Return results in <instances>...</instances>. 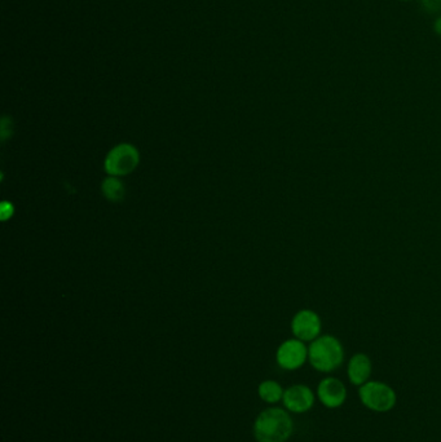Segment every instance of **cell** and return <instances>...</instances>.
Returning a JSON list of instances; mask_svg holds the SVG:
<instances>
[{
  "label": "cell",
  "mask_w": 441,
  "mask_h": 442,
  "mask_svg": "<svg viewBox=\"0 0 441 442\" xmlns=\"http://www.w3.org/2000/svg\"><path fill=\"white\" fill-rule=\"evenodd\" d=\"M12 211H14V206L11 203L4 202L3 206H1V217H3V220H7L9 216H12Z\"/></svg>",
  "instance_id": "obj_13"
},
{
  "label": "cell",
  "mask_w": 441,
  "mask_h": 442,
  "mask_svg": "<svg viewBox=\"0 0 441 442\" xmlns=\"http://www.w3.org/2000/svg\"><path fill=\"white\" fill-rule=\"evenodd\" d=\"M432 30H434L435 34L441 38V14H439L434 20L432 24Z\"/></svg>",
  "instance_id": "obj_14"
},
{
  "label": "cell",
  "mask_w": 441,
  "mask_h": 442,
  "mask_svg": "<svg viewBox=\"0 0 441 442\" xmlns=\"http://www.w3.org/2000/svg\"><path fill=\"white\" fill-rule=\"evenodd\" d=\"M316 396L325 408H339L345 405L348 392L342 380L335 376H326L318 383Z\"/></svg>",
  "instance_id": "obj_8"
},
{
  "label": "cell",
  "mask_w": 441,
  "mask_h": 442,
  "mask_svg": "<svg viewBox=\"0 0 441 442\" xmlns=\"http://www.w3.org/2000/svg\"><path fill=\"white\" fill-rule=\"evenodd\" d=\"M103 193L108 200L118 202V200L123 198L124 185L118 178L111 176V178L103 180Z\"/></svg>",
  "instance_id": "obj_11"
},
{
  "label": "cell",
  "mask_w": 441,
  "mask_h": 442,
  "mask_svg": "<svg viewBox=\"0 0 441 442\" xmlns=\"http://www.w3.org/2000/svg\"><path fill=\"white\" fill-rule=\"evenodd\" d=\"M359 399L361 404L372 413H388L397 404V394L385 381L369 380L359 387Z\"/></svg>",
  "instance_id": "obj_3"
},
{
  "label": "cell",
  "mask_w": 441,
  "mask_h": 442,
  "mask_svg": "<svg viewBox=\"0 0 441 442\" xmlns=\"http://www.w3.org/2000/svg\"><path fill=\"white\" fill-rule=\"evenodd\" d=\"M372 371V359L365 353H355L348 361L347 376L355 387H361L366 381H369Z\"/></svg>",
  "instance_id": "obj_9"
},
{
  "label": "cell",
  "mask_w": 441,
  "mask_h": 442,
  "mask_svg": "<svg viewBox=\"0 0 441 442\" xmlns=\"http://www.w3.org/2000/svg\"><path fill=\"white\" fill-rule=\"evenodd\" d=\"M253 432L258 442H288L294 433V421L286 408H265L256 416Z\"/></svg>",
  "instance_id": "obj_1"
},
{
  "label": "cell",
  "mask_w": 441,
  "mask_h": 442,
  "mask_svg": "<svg viewBox=\"0 0 441 442\" xmlns=\"http://www.w3.org/2000/svg\"><path fill=\"white\" fill-rule=\"evenodd\" d=\"M323 332V321L318 313L310 309L298 312L291 321V332L295 338L304 343H310L318 339Z\"/></svg>",
  "instance_id": "obj_6"
},
{
  "label": "cell",
  "mask_w": 441,
  "mask_h": 442,
  "mask_svg": "<svg viewBox=\"0 0 441 442\" xmlns=\"http://www.w3.org/2000/svg\"><path fill=\"white\" fill-rule=\"evenodd\" d=\"M399 1H402V3H409V1H414V0H399Z\"/></svg>",
  "instance_id": "obj_15"
},
{
  "label": "cell",
  "mask_w": 441,
  "mask_h": 442,
  "mask_svg": "<svg viewBox=\"0 0 441 442\" xmlns=\"http://www.w3.org/2000/svg\"><path fill=\"white\" fill-rule=\"evenodd\" d=\"M316 394L305 384H294L285 389L283 404L285 408L293 414L308 413L315 406Z\"/></svg>",
  "instance_id": "obj_7"
},
{
  "label": "cell",
  "mask_w": 441,
  "mask_h": 442,
  "mask_svg": "<svg viewBox=\"0 0 441 442\" xmlns=\"http://www.w3.org/2000/svg\"><path fill=\"white\" fill-rule=\"evenodd\" d=\"M308 362L316 371L334 373L345 362V348L333 335H320L308 346Z\"/></svg>",
  "instance_id": "obj_2"
},
{
  "label": "cell",
  "mask_w": 441,
  "mask_h": 442,
  "mask_svg": "<svg viewBox=\"0 0 441 442\" xmlns=\"http://www.w3.org/2000/svg\"><path fill=\"white\" fill-rule=\"evenodd\" d=\"M138 149L131 144H119L108 153L105 158V171L111 176L119 178L131 173L138 165Z\"/></svg>",
  "instance_id": "obj_4"
},
{
  "label": "cell",
  "mask_w": 441,
  "mask_h": 442,
  "mask_svg": "<svg viewBox=\"0 0 441 442\" xmlns=\"http://www.w3.org/2000/svg\"><path fill=\"white\" fill-rule=\"evenodd\" d=\"M422 9L427 14H435L441 12V0H420Z\"/></svg>",
  "instance_id": "obj_12"
},
{
  "label": "cell",
  "mask_w": 441,
  "mask_h": 442,
  "mask_svg": "<svg viewBox=\"0 0 441 442\" xmlns=\"http://www.w3.org/2000/svg\"><path fill=\"white\" fill-rule=\"evenodd\" d=\"M308 361V346L299 339H288L277 348L276 362L286 371H295Z\"/></svg>",
  "instance_id": "obj_5"
},
{
  "label": "cell",
  "mask_w": 441,
  "mask_h": 442,
  "mask_svg": "<svg viewBox=\"0 0 441 442\" xmlns=\"http://www.w3.org/2000/svg\"><path fill=\"white\" fill-rule=\"evenodd\" d=\"M283 394H285V389L276 380H264L258 387V394L260 400L269 405H275L280 401H283Z\"/></svg>",
  "instance_id": "obj_10"
}]
</instances>
